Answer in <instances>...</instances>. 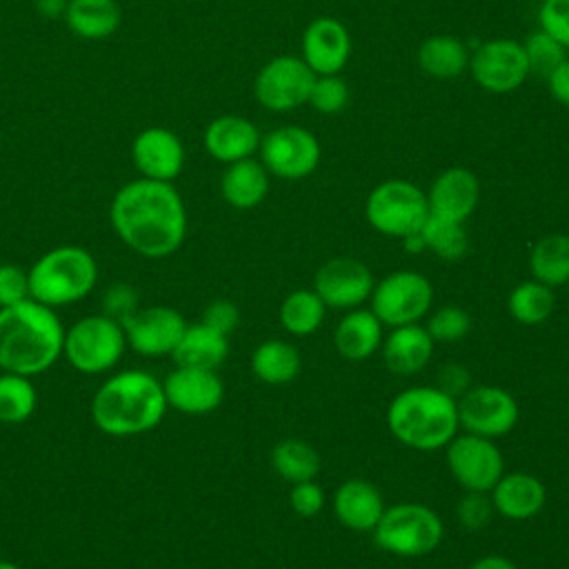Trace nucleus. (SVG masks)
<instances>
[{
	"instance_id": "nucleus-48",
	"label": "nucleus",
	"mask_w": 569,
	"mask_h": 569,
	"mask_svg": "<svg viewBox=\"0 0 569 569\" xmlns=\"http://www.w3.org/2000/svg\"><path fill=\"white\" fill-rule=\"evenodd\" d=\"M67 4H69V0H33L36 11H38L42 18H47V20L64 18Z\"/></svg>"
},
{
	"instance_id": "nucleus-12",
	"label": "nucleus",
	"mask_w": 569,
	"mask_h": 569,
	"mask_svg": "<svg viewBox=\"0 0 569 569\" xmlns=\"http://www.w3.org/2000/svg\"><path fill=\"white\" fill-rule=\"evenodd\" d=\"M447 449V467L465 491H491L505 473V458L491 438L462 433L453 436Z\"/></svg>"
},
{
	"instance_id": "nucleus-8",
	"label": "nucleus",
	"mask_w": 569,
	"mask_h": 569,
	"mask_svg": "<svg viewBox=\"0 0 569 569\" xmlns=\"http://www.w3.org/2000/svg\"><path fill=\"white\" fill-rule=\"evenodd\" d=\"M127 347L124 329L118 320L96 313L78 320L64 331L62 353L82 373H104L118 365Z\"/></svg>"
},
{
	"instance_id": "nucleus-26",
	"label": "nucleus",
	"mask_w": 569,
	"mask_h": 569,
	"mask_svg": "<svg viewBox=\"0 0 569 569\" xmlns=\"http://www.w3.org/2000/svg\"><path fill=\"white\" fill-rule=\"evenodd\" d=\"M269 191V171L256 158H244L227 164L220 178L222 200L233 209L258 207Z\"/></svg>"
},
{
	"instance_id": "nucleus-25",
	"label": "nucleus",
	"mask_w": 569,
	"mask_h": 569,
	"mask_svg": "<svg viewBox=\"0 0 569 569\" xmlns=\"http://www.w3.org/2000/svg\"><path fill=\"white\" fill-rule=\"evenodd\" d=\"M382 322L371 309H349L333 331V342L345 360L360 362L382 347Z\"/></svg>"
},
{
	"instance_id": "nucleus-35",
	"label": "nucleus",
	"mask_w": 569,
	"mask_h": 569,
	"mask_svg": "<svg viewBox=\"0 0 569 569\" xmlns=\"http://www.w3.org/2000/svg\"><path fill=\"white\" fill-rule=\"evenodd\" d=\"M38 405V391L29 376L0 373V422L20 425L29 420Z\"/></svg>"
},
{
	"instance_id": "nucleus-21",
	"label": "nucleus",
	"mask_w": 569,
	"mask_h": 569,
	"mask_svg": "<svg viewBox=\"0 0 569 569\" xmlns=\"http://www.w3.org/2000/svg\"><path fill=\"white\" fill-rule=\"evenodd\" d=\"M260 138L262 136L251 120L227 113V116L213 118L207 124L202 133V144L213 160L222 164H231V162L251 158L260 147Z\"/></svg>"
},
{
	"instance_id": "nucleus-50",
	"label": "nucleus",
	"mask_w": 569,
	"mask_h": 569,
	"mask_svg": "<svg viewBox=\"0 0 569 569\" xmlns=\"http://www.w3.org/2000/svg\"><path fill=\"white\" fill-rule=\"evenodd\" d=\"M402 247L409 251V253H420V251H427V244H425V238L422 233H411V236H405L402 238Z\"/></svg>"
},
{
	"instance_id": "nucleus-1",
	"label": "nucleus",
	"mask_w": 569,
	"mask_h": 569,
	"mask_svg": "<svg viewBox=\"0 0 569 569\" xmlns=\"http://www.w3.org/2000/svg\"><path fill=\"white\" fill-rule=\"evenodd\" d=\"M118 238L144 258H167L187 236V209L171 182L138 178L122 184L109 207Z\"/></svg>"
},
{
	"instance_id": "nucleus-42",
	"label": "nucleus",
	"mask_w": 569,
	"mask_h": 569,
	"mask_svg": "<svg viewBox=\"0 0 569 569\" xmlns=\"http://www.w3.org/2000/svg\"><path fill=\"white\" fill-rule=\"evenodd\" d=\"M138 305H140L138 291L124 282H116L102 293V313L118 322L133 316L140 309Z\"/></svg>"
},
{
	"instance_id": "nucleus-3",
	"label": "nucleus",
	"mask_w": 569,
	"mask_h": 569,
	"mask_svg": "<svg viewBox=\"0 0 569 569\" xmlns=\"http://www.w3.org/2000/svg\"><path fill=\"white\" fill-rule=\"evenodd\" d=\"M167 411L162 382L140 369L111 376L91 400L96 427L109 436H138L160 425Z\"/></svg>"
},
{
	"instance_id": "nucleus-31",
	"label": "nucleus",
	"mask_w": 569,
	"mask_h": 569,
	"mask_svg": "<svg viewBox=\"0 0 569 569\" xmlns=\"http://www.w3.org/2000/svg\"><path fill=\"white\" fill-rule=\"evenodd\" d=\"M300 353L284 340H264L251 353V371L267 385H287L300 373Z\"/></svg>"
},
{
	"instance_id": "nucleus-18",
	"label": "nucleus",
	"mask_w": 569,
	"mask_h": 569,
	"mask_svg": "<svg viewBox=\"0 0 569 569\" xmlns=\"http://www.w3.org/2000/svg\"><path fill=\"white\" fill-rule=\"evenodd\" d=\"M184 144L167 127H147L131 142V160L140 178L173 182L184 167Z\"/></svg>"
},
{
	"instance_id": "nucleus-27",
	"label": "nucleus",
	"mask_w": 569,
	"mask_h": 569,
	"mask_svg": "<svg viewBox=\"0 0 569 569\" xmlns=\"http://www.w3.org/2000/svg\"><path fill=\"white\" fill-rule=\"evenodd\" d=\"M64 22L82 40H107L122 24L118 0H69Z\"/></svg>"
},
{
	"instance_id": "nucleus-34",
	"label": "nucleus",
	"mask_w": 569,
	"mask_h": 569,
	"mask_svg": "<svg viewBox=\"0 0 569 569\" xmlns=\"http://www.w3.org/2000/svg\"><path fill=\"white\" fill-rule=\"evenodd\" d=\"M556 307V298L551 287L538 280H525L516 284L507 298V309L511 318L520 325H540L545 322Z\"/></svg>"
},
{
	"instance_id": "nucleus-45",
	"label": "nucleus",
	"mask_w": 569,
	"mask_h": 569,
	"mask_svg": "<svg viewBox=\"0 0 569 569\" xmlns=\"http://www.w3.org/2000/svg\"><path fill=\"white\" fill-rule=\"evenodd\" d=\"M200 322H204L207 327L229 336L240 322V311L231 300H213L211 305H207Z\"/></svg>"
},
{
	"instance_id": "nucleus-46",
	"label": "nucleus",
	"mask_w": 569,
	"mask_h": 569,
	"mask_svg": "<svg viewBox=\"0 0 569 569\" xmlns=\"http://www.w3.org/2000/svg\"><path fill=\"white\" fill-rule=\"evenodd\" d=\"M469 387H471V376H469V371L462 365L449 362V365H445L440 369V373H438V389L445 391L447 396L458 400Z\"/></svg>"
},
{
	"instance_id": "nucleus-29",
	"label": "nucleus",
	"mask_w": 569,
	"mask_h": 569,
	"mask_svg": "<svg viewBox=\"0 0 569 569\" xmlns=\"http://www.w3.org/2000/svg\"><path fill=\"white\" fill-rule=\"evenodd\" d=\"M418 67L438 80H451L469 69V49L456 36H431L418 47Z\"/></svg>"
},
{
	"instance_id": "nucleus-44",
	"label": "nucleus",
	"mask_w": 569,
	"mask_h": 569,
	"mask_svg": "<svg viewBox=\"0 0 569 569\" xmlns=\"http://www.w3.org/2000/svg\"><path fill=\"white\" fill-rule=\"evenodd\" d=\"M289 502L293 507V511L302 518H311L318 516L325 507V491L316 480H302L296 482L291 493H289Z\"/></svg>"
},
{
	"instance_id": "nucleus-16",
	"label": "nucleus",
	"mask_w": 569,
	"mask_h": 569,
	"mask_svg": "<svg viewBox=\"0 0 569 569\" xmlns=\"http://www.w3.org/2000/svg\"><path fill=\"white\" fill-rule=\"evenodd\" d=\"M371 269L358 258L338 256L320 264L313 278V291L327 307L333 309H358L373 291Z\"/></svg>"
},
{
	"instance_id": "nucleus-4",
	"label": "nucleus",
	"mask_w": 569,
	"mask_h": 569,
	"mask_svg": "<svg viewBox=\"0 0 569 569\" xmlns=\"http://www.w3.org/2000/svg\"><path fill=\"white\" fill-rule=\"evenodd\" d=\"M389 431L416 451L445 449L458 433V405L438 387H409L387 409Z\"/></svg>"
},
{
	"instance_id": "nucleus-36",
	"label": "nucleus",
	"mask_w": 569,
	"mask_h": 569,
	"mask_svg": "<svg viewBox=\"0 0 569 569\" xmlns=\"http://www.w3.org/2000/svg\"><path fill=\"white\" fill-rule=\"evenodd\" d=\"M425 244L431 253H436L442 260L456 262L465 258L469 251V236L465 231V222H453L445 218L429 216L427 222L420 229Z\"/></svg>"
},
{
	"instance_id": "nucleus-6",
	"label": "nucleus",
	"mask_w": 569,
	"mask_h": 569,
	"mask_svg": "<svg viewBox=\"0 0 569 569\" xmlns=\"http://www.w3.org/2000/svg\"><path fill=\"white\" fill-rule=\"evenodd\" d=\"M445 527L440 516L422 502H398L385 507L373 527L376 545L400 558H420L438 549Z\"/></svg>"
},
{
	"instance_id": "nucleus-37",
	"label": "nucleus",
	"mask_w": 569,
	"mask_h": 569,
	"mask_svg": "<svg viewBox=\"0 0 569 569\" xmlns=\"http://www.w3.org/2000/svg\"><path fill=\"white\" fill-rule=\"evenodd\" d=\"M525 47V56H527V64H529V73L540 76L547 80V76L567 60V49L556 42L551 36H547L542 29L533 31L527 36V40L522 42Z\"/></svg>"
},
{
	"instance_id": "nucleus-43",
	"label": "nucleus",
	"mask_w": 569,
	"mask_h": 569,
	"mask_svg": "<svg viewBox=\"0 0 569 569\" xmlns=\"http://www.w3.org/2000/svg\"><path fill=\"white\" fill-rule=\"evenodd\" d=\"M31 298L29 271L18 264H0V309Z\"/></svg>"
},
{
	"instance_id": "nucleus-49",
	"label": "nucleus",
	"mask_w": 569,
	"mask_h": 569,
	"mask_svg": "<svg viewBox=\"0 0 569 569\" xmlns=\"http://www.w3.org/2000/svg\"><path fill=\"white\" fill-rule=\"evenodd\" d=\"M469 569H518V565H516L513 560L505 558V556H496V553H491V556H482V558H478Z\"/></svg>"
},
{
	"instance_id": "nucleus-47",
	"label": "nucleus",
	"mask_w": 569,
	"mask_h": 569,
	"mask_svg": "<svg viewBox=\"0 0 569 569\" xmlns=\"http://www.w3.org/2000/svg\"><path fill=\"white\" fill-rule=\"evenodd\" d=\"M547 87L556 102L569 107V58L547 76Z\"/></svg>"
},
{
	"instance_id": "nucleus-7",
	"label": "nucleus",
	"mask_w": 569,
	"mask_h": 569,
	"mask_svg": "<svg viewBox=\"0 0 569 569\" xmlns=\"http://www.w3.org/2000/svg\"><path fill=\"white\" fill-rule=\"evenodd\" d=\"M365 216L378 233L402 240L405 236L418 233L427 222V193L402 178L385 180L367 196Z\"/></svg>"
},
{
	"instance_id": "nucleus-11",
	"label": "nucleus",
	"mask_w": 569,
	"mask_h": 569,
	"mask_svg": "<svg viewBox=\"0 0 569 569\" xmlns=\"http://www.w3.org/2000/svg\"><path fill=\"white\" fill-rule=\"evenodd\" d=\"M260 162L282 180H302L311 176L320 162L318 138L298 124H284L260 138Z\"/></svg>"
},
{
	"instance_id": "nucleus-14",
	"label": "nucleus",
	"mask_w": 569,
	"mask_h": 569,
	"mask_svg": "<svg viewBox=\"0 0 569 569\" xmlns=\"http://www.w3.org/2000/svg\"><path fill=\"white\" fill-rule=\"evenodd\" d=\"M476 84L489 93H511L529 76L525 47L511 38L487 40L469 56Z\"/></svg>"
},
{
	"instance_id": "nucleus-20",
	"label": "nucleus",
	"mask_w": 569,
	"mask_h": 569,
	"mask_svg": "<svg viewBox=\"0 0 569 569\" xmlns=\"http://www.w3.org/2000/svg\"><path fill=\"white\" fill-rule=\"evenodd\" d=\"M480 200V182L465 167H449L436 176L427 191L429 216L465 222Z\"/></svg>"
},
{
	"instance_id": "nucleus-19",
	"label": "nucleus",
	"mask_w": 569,
	"mask_h": 569,
	"mask_svg": "<svg viewBox=\"0 0 569 569\" xmlns=\"http://www.w3.org/2000/svg\"><path fill=\"white\" fill-rule=\"evenodd\" d=\"M302 60L316 76H336L351 56V36L347 27L329 16L313 18L302 33Z\"/></svg>"
},
{
	"instance_id": "nucleus-28",
	"label": "nucleus",
	"mask_w": 569,
	"mask_h": 569,
	"mask_svg": "<svg viewBox=\"0 0 569 569\" xmlns=\"http://www.w3.org/2000/svg\"><path fill=\"white\" fill-rule=\"evenodd\" d=\"M229 353V336L207 327L204 322L187 325L176 351L171 353L176 365L216 369Z\"/></svg>"
},
{
	"instance_id": "nucleus-33",
	"label": "nucleus",
	"mask_w": 569,
	"mask_h": 569,
	"mask_svg": "<svg viewBox=\"0 0 569 569\" xmlns=\"http://www.w3.org/2000/svg\"><path fill=\"white\" fill-rule=\"evenodd\" d=\"M271 467L280 478L296 485L318 476L320 456L309 442L300 438H284L271 451Z\"/></svg>"
},
{
	"instance_id": "nucleus-30",
	"label": "nucleus",
	"mask_w": 569,
	"mask_h": 569,
	"mask_svg": "<svg viewBox=\"0 0 569 569\" xmlns=\"http://www.w3.org/2000/svg\"><path fill=\"white\" fill-rule=\"evenodd\" d=\"M529 269L533 280L547 287H562L569 282V236L549 233L533 242L529 251Z\"/></svg>"
},
{
	"instance_id": "nucleus-10",
	"label": "nucleus",
	"mask_w": 569,
	"mask_h": 569,
	"mask_svg": "<svg viewBox=\"0 0 569 569\" xmlns=\"http://www.w3.org/2000/svg\"><path fill=\"white\" fill-rule=\"evenodd\" d=\"M316 73L302 58L276 56L264 62L253 82V96L260 107L273 113H287L307 104Z\"/></svg>"
},
{
	"instance_id": "nucleus-32",
	"label": "nucleus",
	"mask_w": 569,
	"mask_h": 569,
	"mask_svg": "<svg viewBox=\"0 0 569 569\" xmlns=\"http://www.w3.org/2000/svg\"><path fill=\"white\" fill-rule=\"evenodd\" d=\"M327 305L313 289H296L280 305V325L298 338L311 336L325 322Z\"/></svg>"
},
{
	"instance_id": "nucleus-5",
	"label": "nucleus",
	"mask_w": 569,
	"mask_h": 569,
	"mask_svg": "<svg viewBox=\"0 0 569 569\" xmlns=\"http://www.w3.org/2000/svg\"><path fill=\"white\" fill-rule=\"evenodd\" d=\"M96 280L98 264L93 256L76 244L49 249L29 269L31 298L51 309L87 298Z\"/></svg>"
},
{
	"instance_id": "nucleus-38",
	"label": "nucleus",
	"mask_w": 569,
	"mask_h": 569,
	"mask_svg": "<svg viewBox=\"0 0 569 569\" xmlns=\"http://www.w3.org/2000/svg\"><path fill=\"white\" fill-rule=\"evenodd\" d=\"M425 329L429 331L433 342H456L469 333L471 318L462 307L445 305L429 316Z\"/></svg>"
},
{
	"instance_id": "nucleus-15",
	"label": "nucleus",
	"mask_w": 569,
	"mask_h": 569,
	"mask_svg": "<svg viewBox=\"0 0 569 569\" xmlns=\"http://www.w3.org/2000/svg\"><path fill=\"white\" fill-rule=\"evenodd\" d=\"M120 325L124 329L127 345L147 358L171 356L187 329V320L173 307L164 305L138 309Z\"/></svg>"
},
{
	"instance_id": "nucleus-13",
	"label": "nucleus",
	"mask_w": 569,
	"mask_h": 569,
	"mask_svg": "<svg viewBox=\"0 0 569 569\" xmlns=\"http://www.w3.org/2000/svg\"><path fill=\"white\" fill-rule=\"evenodd\" d=\"M456 405L460 427L491 440L507 436L516 427L520 413L516 398L507 389L493 385L469 387Z\"/></svg>"
},
{
	"instance_id": "nucleus-39",
	"label": "nucleus",
	"mask_w": 569,
	"mask_h": 569,
	"mask_svg": "<svg viewBox=\"0 0 569 569\" xmlns=\"http://www.w3.org/2000/svg\"><path fill=\"white\" fill-rule=\"evenodd\" d=\"M307 102L318 113H325V116L340 113L349 102V87L338 73L336 76H316Z\"/></svg>"
},
{
	"instance_id": "nucleus-51",
	"label": "nucleus",
	"mask_w": 569,
	"mask_h": 569,
	"mask_svg": "<svg viewBox=\"0 0 569 569\" xmlns=\"http://www.w3.org/2000/svg\"><path fill=\"white\" fill-rule=\"evenodd\" d=\"M0 569H22V567H18L16 562H9V560H0Z\"/></svg>"
},
{
	"instance_id": "nucleus-9",
	"label": "nucleus",
	"mask_w": 569,
	"mask_h": 569,
	"mask_svg": "<svg viewBox=\"0 0 569 569\" xmlns=\"http://www.w3.org/2000/svg\"><path fill=\"white\" fill-rule=\"evenodd\" d=\"M371 311L385 327L413 325L427 316L433 302L431 282L411 269L385 276L371 291Z\"/></svg>"
},
{
	"instance_id": "nucleus-41",
	"label": "nucleus",
	"mask_w": 569,
	"mask_h": 569,
	"mask_svg": "<svg viewBox=\"0 0 569 569\" xmlns=\"http://www.w3.org/2000/svg\"><path fill=\"white\" fill-rule=\"evenodd\" d=\"M456 513H458V520L465 529L478 531V529L489 525L491 513H493V505H491V498L487 496V491H467L460 498Z\"/></svg>"
},
{
	"instance_id": "nucleus-17",
	"label": "nucleus",
	"mask_w": 569,
	"mask_h": 569,
	"mask_svg": "<svg viewBox=\"0 0 569 569\" xmlns=\"http://www.w3.org/2000/svg\"><path fill=\"white\" fill-rule=\"evenodd\" d=\"M167 407H173L189 416H202L220 407L224 398V385L216 369L184 367L176 369L162 380Z\"/></svg>"
},
{
	"instance_id": "nucleus-22",
	"label": "nucleus",
	"mask_w": 569,
	"mask_h": 569,
	"mask_svg": "<svg viewBox=\"0 0 569 569\" xmlns=\"http://www.w3.org/2000/svg\"><path fill=\"white\" fill-rule=\"evenodd\" d=\"M493 511L509 520H529L547 502V489L540 478L527 471H507L489 491Z\"/></svg>"
},
{
	"instance_id": "nucleus-2",
	"label": "nucleus",
	"mask_w": 569,
	"mask_h": 569,
	"mask_svg": "<svg viewBox=\"0 0 569 569\" xmlns=\"http://www.w3.org/2000/svg\"><path fill=\"white\" fill-rule=\"evenodd\" d=\"M64 327L56 311L33 298L0 309V369L38 376L62 356Z\"/></svg>"
},
{
	"instance_id": "nucleus-24",
	"label": "nucleus",
	"mask_w": 569,
	"mask_h": 569,
	"mask_svg": "<svg viewBox=\"0 0 569 569\" xmlns=\"http://www.w3.org/2000/svg\"><path fill=\"white\" fill-rule=\"evenodd\" d=\"M433 356V338L418 322L393 327L382 338V358L389 371L398 376H413L422 371Z\"/></svg>"
},
{
	"instance_id": "nucleus-40",
	"label": "nucleus",
	"mask_w": 569,
	"mask_h": 569,
	"mask_svg": "<svg viewBox=\"0 0 569 569\" xmlns=\"http://www.w3.org/2000/svg\"><path fill=\"white\" fill-rule=\"evenodd\" d=\"M538 29L569 49V0H542L538 7Z\"/></svg>"
},
{
	"instance_id": "nucleus-23",
	"label": "nucleus",
	"mask_w": 569,
	"mask_h": 569,
	"mask_svg": "<svg viewBox=\"0 0 569 569\" xmlns=\"http://www.w3.org/2000/svg\"><path fill=\"white\" fill-rule=\"evenodd\" d=\"M385 511L378 487L362 478H351L336 489L333 513L342 527L351 531H373Z\"/></svg>"
}]
</instances>
